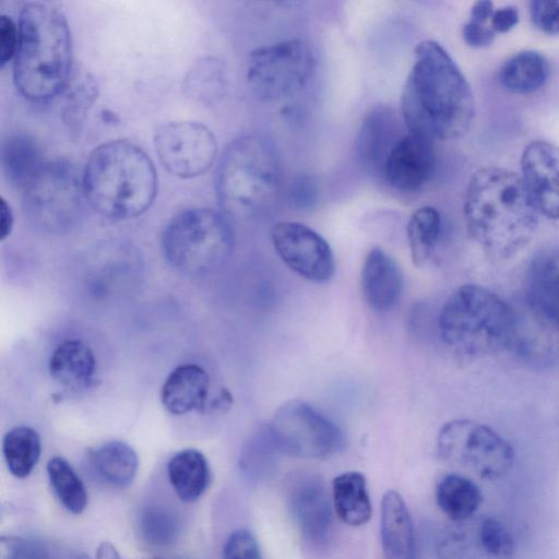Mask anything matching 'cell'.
<instances>
[{"label": "cell", "mask_w": 559, "mask_h": 559, "mask_svg": "<svg viewBox=\"0 0 559 559\" xmlns=\"http://www.w3.org/2000/svg\"><path fill=\"white\" fill-rule=\"evenodd\" d=\"M401 115L409 133L431 141L460 139L472 126V88L436 40H421L415 48V60L402 92Z\"/></svg>", "instance_id": "6da1fadb"}, {"label": "cell", "mask_w": 559, "mask_h": 559, "mask_svg": "<svg viewBox=\"0 0 559 559\" xmlns=\"http://www.w3.org/2000/svg\"><path fill=\"white\" fill-rule=\"evenodd\" d=\"M538 212L515 173L488 166L473 174L464 200L466 228L493 258H510L533 238Z\"/></svg>", "instance_id": "7a4b0ae2"}, {"label": "cell", "mask_w": 559, "mask_h": 559, "mask_svg": "<svg viewBox=\"0 0 559 559\" xmlns=\"http://www.w3.org/2000/svg\"><path fill=\"white\" fill-rule=\"evenodd\" d=\"M17 27L14 85L28 100H48L63 91L73 71L68 21L59 9L28 1L21 8Z\"/></svg>", "instance_id": "3957f363"}, {"label": "cell", "mask_w": 559, "mask_h": 559, "mask_svg": "<svg viewBox=\"0 0 559 559\" xmlns=\"http://www.w3.org/2000/svg\"><path fill=\"white\" fill-rule=\"evenodd\" d=\"M82 181L86 201L110 219L142 215L157 193L152 159L127 140H111L94 147L86 159Z\"/></svg>", "instance_id": "277c9868"}, {"label": "cell", "mask_w": 559, "mask_h": 559, "mask_svg": "<svg viewBox=\"0 0 559 559\" xmlns=\"http://www.w3.org/2000/svg\"><path fill=\"white\" fill-rule=\"evenodd\" d=\"M512 320L511 304L485 287L467 284L445 300L438 325L453 355L471 361L508 349Z\"/></svg>", "instance_id": "5b68a950"}, {"label": "cell", "mask_w": 559, "mask_h": 559, "mask_svg": "<svg viewBox=\"0 0 559 559\" xmlns=\"http://www.w3.org/2000/svg\"><path fill=\"white\" fill-rule=\"evenodd\" d=\"M215 187L226 216L250 218L267 210L280 188V164L270 142L254 134L231 141L219 159Z\"/></svg>", "instance_id": "8992f818"}, {"label": "cell", "mask_w": 559, "mask_h": 559, "mask_svg": "<svg viewBox=\"0 0 559 559\" xmlns=\"http://www.w3.org/2000/svg\"><path fill=\"white\" fill-rule=\"evenodd\" d=\"M235 246L226 215L207 207L188 209L167 224L162 250L167 262L187 275H204L221 267Z\"/></svg>", "instance_id": "52a82bcc"}, {"label": "cell", "mask_w": 559, "mask_h": 559, "mask_svg": "<svg viewBox=\"0 0 559 559\" xmlns=\"http://www.w3.org/2000/svg\"><path fill=\"white\" fill-rule=\"evenodd\" d=\"M22 190L24 214L37 227L60 231L82 216L86 201L82 175L69 162H45Z\"/></svg>", "instance_id": "ba28073f"}, {"label": "cell", "mask_w": 559, "mask_h": 559, "mask_svg": "<svg viewBox=\"0 0 559 559\" xmlns=\"http://www.w3.org/2000/svg\"><path fill=\"white\" fill-rule=\"evenodd\" d=\"M440 459L485 480L504 476L514 462L512 445L490 427L469 419L445 423L437 437Z\"/></svg>", "instance_id": "9c48e42d"}, {"label": "cell", "mask_w": 559, "mask_h": 559, "mask_svg": "<svg viewBox=\"0 0 559 559\" xmlns=\"http://www.w3.org/2000/svg\"><path fill=\"white\" fill-rule=\"evenodd\" d=\"M314 56L301 39L290 38L251 50L246 63V79L251 92L271 103L299 92L312 78Z\"/></svg>", "instance_id": "30bf717a"}, {"label": "cell", "mask_w": 559, "mask_h": 559, "mask_svg": "<svg viewBox=\"0 0 559 559\" xmlns=\"http://www.w3.org/2000/svg\"><path fill=\"white\" fill-rule=\"evenodd\" d=\"M267 426L281 453L293 457H329L346 443L340 426L301 400L283 404Z\"/></svg>", "instance_id": "8fae6325"}, {"label": "cell", "mask_w": 559, "mask_h": 559, "mask_svg": "<svg viewBox=\"0 0 559 559\" xmlns=\"http://www.w3.org/2000/svg\"><path fill=\"white\" fill-rule=\"evenodd\" d=\"M153 142L164 168L181 179L205 174L217 154L215 135L197 121L165 122L156 129Z\"/></svg>", "instance_id": "7c38bea8"}, {"label": "cell", "mask_w": 559, "mask_h": 559, "mask_svg": "<svg viewBox=\"0 0 559 559\" xmlns=\"http://www.w3.org/2000/svg\"><path fill=\"white\" fill-rule=\"evenodd\" d=\"M271 241L280 259L299 276L314 283L333 277L335 258L332 248L311 227L298 222H278L271 229Z\"/></svg>", "instance_id": "4fadbf2b"}, {"label": "cell", "mask_w": 559, "mask_h": 559, "mask_svg": "<svg viewBox=\"0 0 559 559\" xmlns=\"http://www.w3.org/2000/svg\"><path fill=\"white\" fill-rule=\"evenodd\" d=\"M514 540L509 528L491 515H474L456 522L441 536L437 559H513Z\"/></svg>", "instance_id": "5bb4252c"}, {"label": "cell", "mask_w": 559, "mask_h": 559, "mask_svg": "<svg viewBox=\"0 0 559 559\" xmlns=\"http://www.w3.org/2000/svg\"><path fill=\"white\" fill-rule=\"evenodd\" d=\"M287 501L305 540L314 547L328 544L333 514L323 480L313 473H299L288 481Z\"/></svg>", "instance_id": "9a60e30c"}, {"label": "cell", "mask_w": 559, "mask_h": 559, "mask_svg": "<svg viewBox=\"0 0 559 559\" xmlns=\"http://www.w3.org/2000/svg\"><path fill=\"white\" fill-rule=\"evenodd\" d=\"M522 181L538 214L559 219V147L531 142L521 157Z\"/></svg>", "instance_id": "2e32d148"}, {"label": "cell", "mask_w": 559, "mask_h": 559, "mask_svg": "<svg viewBox=\"0 0 559 559\" xmlns=\"http://www.w3.org/2000/svg\"><path fill=\"white\" fill-rule=\"evenodd\" d=\"M512 306L508 349L532 364L548 365L559 358V324L532 310L523 299Z\"/></svg>", "instance_id": "e0dca14e"}, {"label": "cell", "mask_w": 559, "mask_h": 559, "mask_svg": "<svg viewBox=\"0 0 559 559\" xmlns=\"http://www.w3.org/2000/svg\"><path fill=\"white\" fill-rule=\"evenodd\" d=\"M431 142L409 132L397 141L381 173L392 188L404 192L416 191L430 179L435 168Z\"/></svg>", "instance_id": "ac0fdd59"}, {"label": "cell", "mask_w": 559, "mask_h": 559, "mask_svg": "<svg viewBox=\"0 0 559 559\" xmlns=\"http://www.w3.org/2000/svg\"><path fill=\"white\" fill-rule=\"evenodd\" d=\"M523 301L535 312L559 324V247L538 251L531 260Z\"/></svg>", "instance_id": "d6986e66"}, {"label": "cell", "mask_w": 559, "mask_h": 559, "mask_svg": "<svg viewBox=\"0 0 559 559\" xmlns=\"http://www.w3.org/2000/svg\"><path fill=\"white\" fill-rule=\"evenodd\" d=\"M360 283L365 301L378 312L393 309L403 292L400 265L380 247H374L367 253L361 267Z\"/></svg>", "instance_id": "ffe728a7"}, {"label": "cell", "mask_w": 559, "mask_h": 559, "mask_svg": "<svg viewBox=\"0 0 559 559\" xmlns=\"http://www.w3.org/2000/svg\"><path fill=\"white\" fill-rule=\"evenodd\" d=\"M210 378L199 365L177 366L166 377L160 400L167 412L183 415L192 411L206 412Z\"/></svg>", "instance_id": "44dd1931"}, {"label": "cell", "mask_w": 559, "mask_h": 559, "mask_svg": "<svg viewBox=\"0 0 559 559\" xmlns=\"http://www.w3.org/2000/svg\"><path fill=\"white\" fill-rule=\"evenodd\" d=\"M399 120L384 107L370 111L361 123L356 151L362 165L372 171L382 173L391 150L404 135L400 134Z\"/></svg>", "instance_id": "7402d4cb"}, {"label": "cell", "mask_w": 559, "mask_h": 559, "mask_svg": "<svg viewBox=\"0 0 559 559\" xmlns=\"http://www.w3.org/2000/svg\"><path fill=\"white\" fill-rule=\"evenodd\" d=\"M380 526L384 559H416L412 516L395 490H388L382 497Z\"/></svg>", "instance_id": "603a6c76"}, {"label": "cell", "mask_w": 559, "mask_h": 559, "mask_svg": "<svg viewBox=\"0 0 559 559\" xmlns=\"http://www.w3.org/2000/svg\"><path fill=\"white\" fill-rule=\"evenodd\" d=\"M48 369L60 385L72 390L86 389L95 382L97 360L87 344L67 340L51 353Z\"/></svg>", "instance_id": "cb8c5ba5"}, {"label": "cell", "mask_w": 559, "mask_h": 559, "mask_svg": "<svg viewBox=\"0 0 559 559\" xmlns=\"http://www.w3.org/2000/svg\"><path fill=\"white\" fill-rule=\"evenodd\" d=\"M167 473L177 496L186 502L198 500L210 484L209 463L197 449H185L174 454L168 461Z\"/></svg>", "instance_id": "d4e9b609"}, {"label": "cell", "mask_w": 559, "mask_h": 559, "mask_svg": "<svg viewBox=\"0 0 559 559\" xmlns=\"http://www.w3.org/2000/svg\"><path fill=\"white\" fill-rule=\"evenodd\" d=\"M436 501L440 510L456 523L476 514L483 501V493L469 477L450 473L438 481Z\"/></svg>", "instance_id": "484cf974"}, {"label": "cell", "mask_w": 559, "mask_h": 559, "mask_svg": "<svg viewBox=\"0 0 559 559\" xmlns=\"http://www.w3.org/2000/svg\"><path fill=\"white\" fill-rule=\"evenodd\" d=\"M333 504L337 516L350 526H360L371 516L366 479L359 472L340 474L332 483Z\"/></svg>", "instance_id": "4316f807"}, {"label": "cell", "mask_w": 559, "mask_h": 559, "mask_svg": "<svg viewBox=\"0 0 559 559\" xmlns=\"http://www.w3.org/2000/svg\"><path fill=\"white\" fill-rule=\"evenodd\" d=\"M45 162L37 142L27 134H12L2 142L1 166L7 180L23 189Z\"/></svg>", "instance_id": "83f0119b"}, {"label": "cell", "mask_w": 559, "mask_h": 559, "mask_svg": "<svg viewBox=\"0 0 559 559\" xmlns=\"http://www.w3.org/2000/svg\"><path fill=\"white\" fill-rule=\"evenodd\" d=\"M549 67L543 55L535 50H522L511 56L501 67L502 86L513 94H531L547 81Z\"/></svg>", "instance_id": "f1b7e54d"}, {"label": "cell", "mask_w": 559, "mask_h": 559, "mask_svg": "<svg viewBox=\"0 0 559 559\" xmlns=\"http://www.w3.org/2000/svg\"><path fill=\"white\" fill-rule=\"evenodd\" d=\"M281 455L283 454L265 425L245 442L239 456V468L249 481L264 483L275 473Z\"/></svg>", "instance_id": "f546056e"}, {"label": "cell", "mask_w": 559, "mask_h": 559, "mask_svg": "<svg viewBox=\"0 0 559 559\" xmlns=\"http://www.w3.org/2000/svg\"><path fill=\"white\" fill-rule=\"evenodd\" d=\"M92 464L97 474L116 487L129 486L139 468L135 451L126 442L111 440L91 452Z\"/></svg>", "instance_id": "4dcf8cb0"}, {"label": "cell", "mask_w": 559, "mask_h": 559, "mask_svg": "<svg viewBox=\"0 0 559 559\" xmlns=\"http://www.w3.org/2000/svg\"><path fill=\"white\" fill-rule=\"evenodd\" d=\"M226 84L225 64L210 56L197 60L182 80L185 94L204 105L217 102L224 95Z\"/></svg>", "instance_id": "1f68e13d"}, {"label": "cell", "mask_w": 559, "mask_h": 559, "mask_svg": "<svg viewBox=\"0 0 559 559\" xmlns=\"http://www.w3.org/2000/svg\"><path fill=\"white\" fill-rule=\"evenodd\" d=\"M40 452V436L33 427L16 426L3 436V457L10 473L17 478H25L32 473Z\"/></svg>", "instance_id": "d6a6232c"}, {"label": "cell", "mask_w": 559, "mask_h": 559, "mask_svg": "<svg viewBox=\"0 0 559 559\" xmlns=\"http://www.w3.org/2000/svg\"><path fill=\"white\" fill-rule=\"evenodd\" d=\"M441 234V217L432 206L418 207L407 223V239L413 264L424 266Z\"/></svg>", "instance_id": "836d02e7"}, {"label": "cell", "mask_w": 559, "mask_h": 559, "mask_svg": "<svg viewBox=\"0 0 559 559\" xmlns=\"http://www.w3.org/2000/svg\"><path fill=\"white\" fill-rule=\"evenodd\" d=\"M141 538L153 547H168L181 534L180 516L169 507L150 504L143 508L138 521Z\"/></svg>", "instance_id": "e575fe53"}, {"label": "cell", "mask_w": 559, "mask_h": 559, "mask_svg": "<svg viewBox=\"0 0 559 559\" xmlns=\"http://www.w3.org/2000/svg\"><path fill=\"white\" fill-rule=\"evenodd\" d=\"M47 474L61 504L71 513H82L87 506V492L71 464L62 456H53L47 463Z\"/></svg>", "instance_id": "d590c367"}, {"label": "cell", "mask_w": 559, "mask_h": 559, "mask_svg": "<svg viewBox=\"0 0 559 559\" xmlns=\"http://www.w3.org/2000/svg\"><path fill=\"white\" fill-rule=\"evenodd\" d=\"M62 115L66 122L78 123L94 102L97 91L93 78L84 71H72L63 91Z\"/></svg>", "instance_id": "8d00e7d4"}, {"label": "cell", "mask_w": 559, "mask_h": 559, "mask_svg": "<svg viewBox=\"0 0 559 559\" xmlns=\"http://www.w3.org/2000/svg\"><path fill=\"white\" fill-rule=\"evenodd\" d=\"M495 7L491 1H477L472 7L469 17L463 25L462 36L464 41L474 48L489 46L496 36L490 21Z\"/></svg>", "instance_id": "74e56055"}, {"label": "cell", "mask_w": 559, "mask_h": 559, "mask_svg": "<svg viewBox=\"0 0 559 559\" xmlns=\"http://www.w3.org/2000/svg\"><path fill=\"white\" fill-rule=\"evenodd\" d=\"M223 559H262L255 537L247 530H237L227 538Z\"/></svg>", "instance_id": "f35d334b"}, {"label": "cell", "mask_w": 559, "mask_h": 559, "mask_svg": "<svg viewBox=\"0 0 559 559\" xmlns=\"http://www.w3.org/2000/svg\"><path fill=\"white\" fill-rule=\"evenodd\" d=\"M534 25L549 35L559 34V0H534L530 2Z\"/></svg>", "instance_id": "ab89813d"}, {"label": "cell", "mask_w": 559, "mask_h": 559, "mask_svg": "<svg viewBox=\"0 0 559 559\" xmlns=\"http://www.w3.org/2000/svg\"><path fill=\"white\" fill-rule=\"evenodd\" d=\"M19 44V27L8 15L0 16V66L14 59Z\"/></svg>", "instance_id": "60d3db41"}, {"label": "cell", "mask_w": 559, "mask_h": 559, "mask_svg": "<svg viewBox=\"0 0 559 559\" xmlns=\"http://www.w3.org/2000/svg\"><path fill=\"white\" fill-rule=\"evenodd\" d=\"M519 22V11L513 5H504L495 9L491 16V27L495 33H507Z\"/></svg>", "instance_id": "b9f144b4"}, {"label": "cell", "mask_w": 559, "mask_h": 559, "mask_svg": "<svg viewBox=\"0 0 559 559\" xmlns=\"http://www.w3.org/2000/svg\"><path fill=\"white\" fill-rule=\"evenodd\" d=\"M19 559H55V556L43 540L29 539L25 540Z\"/></svg>", "instance_id": "7bdbcfd3"}, {"label": "cell", "mask_w": 559, "mask_h": 559, "mask_svg": "<svg viewBox=\"0 0 559 559\" xmlns=\"http://www.w3.org/2000/svg\"><path fill=\"white\" fill-rule=\"evenodd\" d=\"M25 539L15 536H1L0 538V559H19Z\"/></svg>", "instance_id": "ee69618b"}, {"label": "cell", "mask_w": 559, "mask_h": 559, "mask_svg": "<svg viewBox=\"0 0 559 559\" xmlns=\"http://www.w3.org/2000/svg\"><path fill=\"white\" fill-rule=\"evenodd\" d=\"M0 239L4 240L13 229L14 216L10 204L3 197L0 198Z\"/></svg>", "instance_id": "f6af8a7d"}, {"label": "cell", "mask_w": 559, "mask_h": 559, "mask_svg": "<svg viewBox=\"0 0 559 559\" xmlns=\"http://www.w3.org/2000/svg\"><path fill=\"white\" fill-rule=\"evenodd\" d=\"M231 404L233 396L230 392L227 389H222L219 395L207 404L206 411L226 412Z\"/></svg>", "instance_id": "bcb514c9"}, {"label": "cell", "mask_w": 559, "mask_h": 559, "mask_svg": "<svg viewBox=\"0 0 559 559\" xmlns=\"http://www.w3.org/2000/svg\"><path fill=\"white\" fill-rule=\"evenodd\" d=\"M96 559H121L117 548L108 543H102L97 548Z\"/></svg>", "instance_id": "7dc6e473"}, {"label": "cell", "mask_w": 559, "mask_h": 559, "mask_svg": "<svg viewBox=\"0 0 559 559\" xmlns=\"http://www.w3.org/2000/svg\"><path fill=\"white\" fill-rule=\"evenodd\" d=\"M155 559H183V558H155Z\"/></svg>", "instance_id": "c3c4849f"}]
</instances>
